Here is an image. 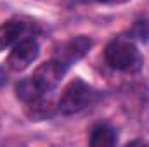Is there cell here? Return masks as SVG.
<instances>
[{
    "instance_id": "10",
    "label": "cell",
    "mask_w": 149,
    "mask_h": 147,
    "mask_svg": "<svg viewBox=\"0 0 149 147\" xmlns=\"http://www.w3.org/2000/svg\"><path fill=\"white\" fill-rule=\"evenodd\" d=\"M130 35L134 38H139L141 42H148L149 40V21H146V19L135 21V24L130 30Z\"/></svg>"
},
{
    "instance_id": "5",
    "label": "cell",
    "mask_w": 149,
    "mask_h": 147,
    "mask_svg": "<svg viewBox=\"0 0 149 147\" xmlns=\"http://www.w3.org/2000/svg\"><path fill=\"white\" fill-rule=\"evenodd\" d=\"M92 45H94L92 38L83 37V35L73 37L71 40H68V42H64V43L59 45V49L56 50V55L54 57L57 61H61L66 68H70L71 64L78 62L81 57H85L90 52Z\"/></svg>"
},
{
    "instance_id": "1",
    "label": "cell",
    "mask_w": 149,
    "mask_h": 147,
    "mask_svg": "<svg viewBox=\"0 0 149 147\" xmlns=\"http://www.w3.org/2000/svg\"><path fill=\"white\" fill-rule=\"evenodd\" d=\"M106 62L116 71L123 73H137L142 68V55L137 45L125 37H118L111 40L104 50Z\"/></svg>"
},
{
    "instance_id": "8",
    "label": "cell",
    "mask_w": 149,
    "mask_h": 147,
    "mask_svg": "<svg viewBox=\"0 0 149 147\" xmlns=\"http://www.w3.org/2000/svg\"><path fill=\"white\" fill-rule=\"evenodd\" d=\"M43 95H45V94L38 88V85L33 81L31 76L23 78V80H19V81L16 83V97H17L21 102H24V104H30V102H33V101H38V99H42Z\"/></svg>"
},
{
    "instance_id": "7",
    "label": "cell",
    "mask_w": 149,
    "mask_h": 147,
    "mask_svg": "<svg viewBox=\"0 0 149 147\" xmlns=\"http://www.w3.org/2000/svg\"><path fill=\"white\" fill-rule=\"evenodd\" d=\"M118 142V133L108 123H97L90 130L88 144L92 147H111Z\"/></svg>"
},
{
    "instance_id": "9",
    "label": "cell",
    "mask_w": 149,
    "mask_h": 147,
    "mask_svg": "<svg viewBox=\"0 0 149 147\" xmlns=\"http://www.w3.org/2000/svg\"><path fill=\"white\" fill-rule=\"evenodd\" d=\"M52 104L47 101H43V97L42 99H38V101H33V102H30V104H26V114H28V118H31L33 121H40V119H45V118H49V116H52Z\"/></svg>"
},
{
    "instance_id": "2",
    "label": "cell",
    "mask_w": 149,
    "mask_h": 147,
    "mask_svg": "<svg viewBox=\"0 0 149 147\" xmlns=\"http://www.w3.org/2000/svg\"><path fill=\"white\" fill-rule=\"evenodd\" d=\"M97 99H99V94L95 88H92L81 78H74L64 87L57 101V111L66 116L76 114L80 111L90 107Z\"/></svg>"
},
{
    "instance_id": "4",
    "label": "cell",
    "mask_w": 149,
    "mask_h": 147,
    "mask_svg": "<svg viewBox=\"0 0 149 147\" xmlns=\"http://www.w3.org/2000/svg\"><path fill=\"white\" fill-rule=\"evenodd\" d=\"M68 71V68L57 61L56 57L50 59V61H45L38 66L37 69L33 71L31 78L33 81L38 85V88L43 92V94H49L52 92L54 88H57V85L61 83V80L64 78V74Z\"/></svg>"
},
{
    "instance_id": "12",
    "label": "cell",
    "mask_w": 149,
    "mask_h": 147,
    "mask_svg": "<svg viewBox=\"0 0 149 147\" xmlns=\"http://www.w3.org/2000/svg\"><path fill=\"white\" fill-rule=\"evenodd\" d=\"M7 83V74H5V69L0 68V87H3Z\"/></svg>"
},
{
    "instance_id": "6",
    "label": "cell",
    "mask_w": 149,
    "mask_h": 147,
    "mask_svg": "<svg viewBox=\"0 0 149 147\" xmlns=\"http://www.w3.org/2000/svg\"><path fill=\"white\" fill-rule=\"evenodd\" d=\"M30 24L21 19H9L0 26V52L12 49L19 40L30 37Z\"/></svg>"
},
{
    "instance_id": "11",
    "label": "cell",
    "mask_w": 149,
    "mask_h": 147,
    "mask_svg": "<svg viewBox=\"0 0 149 147\" xmlns=\"http://www.w3.org/2000/svg\"><path fill=\"white\" fill-rule=\"evenodd\" d=\"M95 2H99V3H109V5H114V3H127V2H130V0H95Z\"/></svg>"
},
{
    "instance_id": "3",
    "label": "cell",
    "mask_w": 149,
    "mask_h": 147,
    "mask_svg": "<svg viewBox=\"0 0 149 147\" xmlns=\"http://www.w3.org/2000/svg\"><path fill=\"white\" fill-rule=\"evenodd\" d=\"M38 54H40L38 42L33 37H26L12 47L7 57V66L12 71H24L26 68H30V64L37 61Z\"/></svg>"
}]
</instances>
